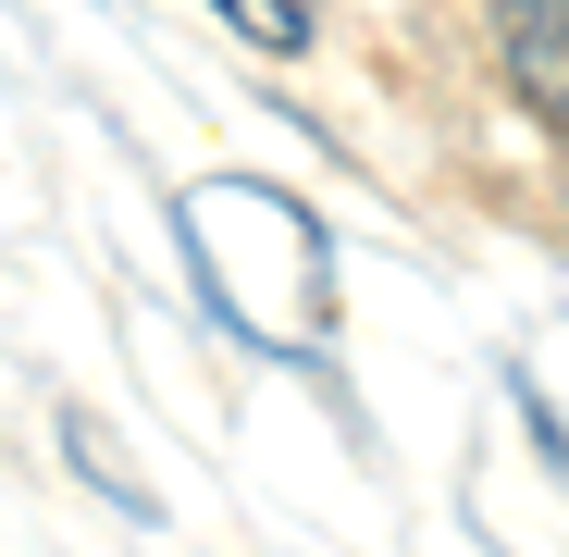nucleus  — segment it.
I'll list each match as a JSON object with an SVG mask.
<instances>
[{
	"label": "nucleus",
	"mask_w": 569,
	"mask_h": 557,
	"mask_svg": "<svg viewBox=\"0 0 569 557\" xmlns=\"http://www.w3.org/2000/svg\"><path fill=\"white\" fill-rule=\"evenodd\" d=\"M173 236L199 260V298L272 347V359H322L335 335V248L298 199H272V186H186L173 199Z\"/></svg>",
	"instance_id": "obj_1"
},
{
	"label": "nucleus",
	"mask_w": 569,
	"mask_h": 557,
	"mask_svg": "<svg viewBox=\"0 0 569 557\" xmlns=\"http://www.w3.org/2000/svg\"><path fill=\"white\" fill-rule=\"evenodd\" d=\"M496 50L520 74V100L569 137V0H496Z\"/></svg>",
	"instance_id": "obj_2"
},
{
	"label": "nucleus",
	"mask_w": 569,
	"mask_h": 557,
	"mask_svg": "<svg viewBox=\"0 0 569 557\" xmlns=\"http://www.w3.org/2000/svg\"><path fill=\"white\" fill-rule=\"evenodd\" d=\"M62 458H74V471H87V496H112V508H124V520H137V533H149V520H161V496H149V484H137V458H124V446H112V421H87V409H62Z\"/></svg>",
	"instance_id": "obj_3"
},
{
	"label": "nucleus",
	"mask_w": 569,
	"mask_h": 557,
	"mask_svg": "<svg viewBox=\"0 0 569 557\" xmlns=\"http://www.w3.org/2000/svg\"><path fill=\"white\" fill-rule=\"evenodd\" d=\"M211 13H223L248 50H272V62H298V50L322 38V13H310V0H211Z\"/></svg>",
	"instance_id": "obj_4"
},
{
	"label": "nucleus",
	"mask_w": 569,
	"mask_h": 557,
	"mask_svg": "<svg viewBox=\"0 0 569 557\" xmlns=\"http://www.w3.org/2000/svg\"><path fill=\"white\" fill-rule=\"evenodd\" d=\"M520 421H532V446H545V458H557V484H569V421H557V409H545V397H532V385H520Z\"/></svg>",
	"instance_id": "obj_5"
}]
</instances>
